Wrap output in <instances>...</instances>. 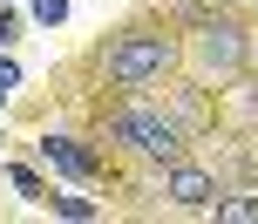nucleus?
Returning <instances> with one entry per match:
<instances>
[{
  "mask_svg": "<svg viewBox=\"0 0 258 224\" xmlns=\"http://www.w3.org/2000/svg\"><path fill=\"white\" fill-rule=\"evenodd\" d=\"M170 197H177L183 211H204V204H218V184H211L204 170H177L170 177Z\"/></svg>",
  "mask_w": 258,
  "mask_h": 224,
  "instance_id": "nucleus-5",
  "label": "nucleus"
},
{
  "mask_svg": "<svg viewBox=\"0 0 258 224\" xmlns=\"http://www.w3.org/2000/svg\"><path fill=\"white\" fill-rule=\"evenodd\" d=\"M218 217L224 224H258V197L251 190H231V197H218Z\"/></svg>",
  "mask_w": 258,
  "mask_h": 224,
  "instance_id": "nucleus-6",
  "label": "nucleus"
},
{
  "mask_svg": "<svg viewBox=\"0 0 258 224\" xmlns=\"http://www.w3.org/2000/svg\"><path fill=\"white\" fill-rule=\"evenodd\" d=\"M14 82H21V68H14V61H7V54H0V95H7V89H14Z\"/></svg>",
  "mask_w": 258,
  "mask_h": 224,
  "instance_id": "nucleus-10",
  "label": "nucleus"
},
{
  "mask_svg": "<svg viewBox=\"0 0 258 224\" xmlns=\"http://www.w3.org/2000/svg\"><path fill=\"white\" fill-rule=\"evenodd\" d=\"M7 177H14V190H21V197H41V177H34V170H7Z\"/></svg>",
  "mask_w": 258,
  "mask_h": 224,
  "instance_id": "nucleus-9",
  "label": "nucleus"
},
{
  "mask_svg": "<svg viewBox=\"0 0 258 224\" xmlns=\"http://www.w3.org/2000/svg\"><path fill=\"white\" fill-rule=\"evenodd\" d=\"M34 21H48V27L68 21V0H34Z\"/></svg>",
  "mask_w": 258,
  "mask_h": 224,
  "instance_id": "nucleus-8",
  "label": "nucleus"
},
{
  "mask_svg": "<svg viewBox=\"0 0 258 224\" xmlns=\"http://www.w3.org/2000/svg\"><path fill=\"white\" fill-rule=\"evenodd\" d=\"M41 157H48L61 177H75V184H89V177H95V157L75 143V136H41Z\"/></svg>",
  "mask_w": 258,
  "mask_h": 224,
  "instance_id": "nucleus-3",
  "label": "nucleus"
},
{
  "mask_svg": "<svg viewBox=\"0 0 258 224\" xmlns=\"http://www.w3.org/2000/svg\"><path fill=\"white\" fill-rule=\"evenodd\" d=\"M170 68V41L163 34H122L116 48H109V82H122V89H143V82H156Z\"/></svg>",
  "mask_w": 258,
  "mask_h": 224,
  "instance_id": "nucleus-2",
  "label": "nucleus"
},
{
  "mask_svg": "<svg viewBox=\"0 0 258 224\" xmlns=\"http://www.w3.org/2000/svg\"><path fill=\"white\" fill-rule=\"evenodd\" d=\"M197 54H204L211 68H238V54H245V41H238V27L211 21V27H204V41H197Z\"/></svg>",
  "mask_w": 258,
  "mask_h": 224,
  "instance_id": "nucleus-4",
  "label": "nucleus"
},
{
  "mask_svg": "<svg viewBox=\"0 0 258 224\" xmlns=\"http://www.w3.org/2000/svg\"><path fill=\"white\" fill-rule=\"evenodd\" d=\"M109 136L129 143V150H143V157H163V163H177V150H183L177 122H170L163 109H122V116L109 122Z\"/></svg>",
  "mask_w": 258,
  "mask_h": 224,
  "instance_id": "nucleus-1",
  "label": "nucleus"
},
{
  "mask_svg": "<svg viewBox=\"0 0 258 224\" xmlns=\"http://www.w3.org/2000/svg\"><path fill=\"white\" fill-rule=\"evenodd\" d=\"M54 211L75 217V224H89V217H95V204H89V197H54Z\"/></svg>",
  "mask_w": 258,
  "mask_h": 224,
  "instance_id": "nucleus-7",
  "label": "nucleus"
}]
</instances>
